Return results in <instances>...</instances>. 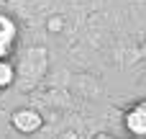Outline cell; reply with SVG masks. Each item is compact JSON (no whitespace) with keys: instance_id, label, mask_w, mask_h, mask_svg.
Returning <instances> with one entry per match:
<instances>
[{"instance_id":"6da1fadb","label":"cell","mask_w":146,"mask_h":139,"mask_svg":"<svg viewBox=\"0 0 146 139\" xmlns=\"http://www.w3.org/2000/svg\"><path fill=\"white\" fill-rule=\"evenodd\" d=\"M10 121H13V126H15L21 134H33V132H38V129L44 126L41 113L33 111V108H18V111L10 116Z\"/></svg>"},{"instance_id":"7a4b0ae2","label":"cell","mask_w":146,"mask_h":139,"mask_svg":"<svg viewBox=\"0 0 146 139\" xmlns=\"http://www.w3.org/2000/svg\"><path fill=\"white\" fill-rule=\"evenodd\" d=\"M123 124H126V129H128L133 137H146V101L131 106V108L126 111Z\"/></svg>"},{"instance_id":"3957f363","label":"cell","mask_w":146,"mask_h":139,"mask_svg":"<svg viewBox=\"0 0 146 139\" xmlns=\"http://www.w3.org/2000/svg\"><path fill=\"white\" fill-rule=\"evenodd\" d=\"M15 36H18L15 21H13L10 15L0 13V41H8V44H13V41H15Z\"/></svg>"},{"instance_id":"277c9868","label":"cell","mask_w":146,"mask_h":139,"mask_svg":"<svg viewBox=\"0 0 146 139\" xmlns=\"http://www.w3.org/2000/svg\"><path fill=\"white\" fill-rule=\"evenodd\" d=\"M13 77H15L13 64H10L8 59H0V88H8V85L13 83Z\"/></svg>"},{"instance_id":"5b68a950","label":"cell","mask_w":146,"mask_h":139,"mask_svg":"<svg viewBox=\"0 0 146 139\" xmlns=\"http://www.w3.org/2000/svg\"><path fill=\"white\" fill-rule=\"evenodd\" d=\"M8 54H10V44L0 41V59H8Z\"/></svg>"}]
</instances>
